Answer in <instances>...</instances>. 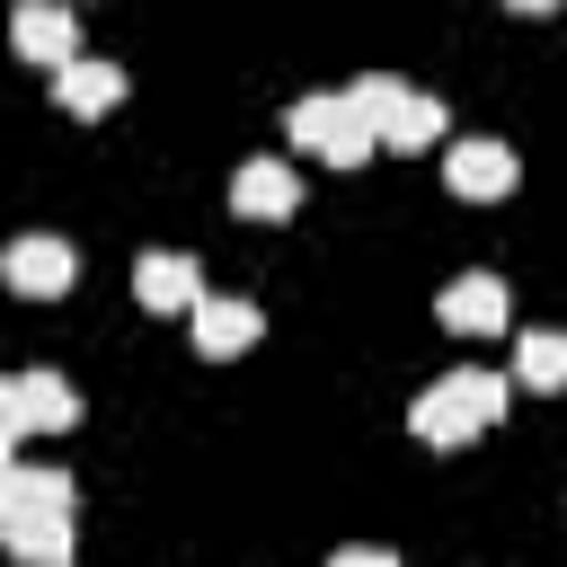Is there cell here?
Wrapping results in <instances>:
<instances>
[{"label":"cell","instance_id":"3957f363","mask_svg":"<svg viewBox=\"0 0 567 567\" xmlns=\"http://www.w3.org/2000/svg\"><path fill=\"white\" fill-rule=\"evenodd\" d=\"M284 142H301L310 159H328V168H363L381 142H372V124L354 115V97L346 89H310V97H292V115H284Z\"/></svg>","mask_w":567,"mask_h":567},{"label":"cell","instance_id":"277c9868","mask_svg":"<svg viewBox=\"0 0 567 567\" xmlns=\"http://www.w3.org/2000/svg\"><path fill=\"white\" fill-rule=\"evenodd\" d=\"M0 284L18 301H53V292L80 284V248L53 239V230H18V239H0Z\"/></svg>","mask_w":567,"mask_h":567},{"label":"cell","instance_id":"5b68a950","mask_svg":"<svg viewBox=\"0 0 567 567\" xmlns=\"http://www.w3.org/2000/svg\"><path fill=\"white\" fill-rule=\"evenodd\" d=\"M443 186H452V195H470V204H496V195H514V186H523V159H514V142L470 133V142H443Z\"/></svg>","mask_w":567,"mask_h":567},{"label":"cell","instance_id":"e0dca14e","mask_svg":"<svg viewBox=\"0 0 567 567\" xmlns=\"http://www.w3.org/2000/svg\"><path fill=\"white\" fill-rule=\"evenodd\" d=\"M0 452H18V434H9V425H0Z\"/></svg>","mask_w":567,"mask_h":567},{"label":"cell","instance_id":"52a82bcc","mask_svg":"<svg viewBox=\"0 0 567 567\" xmlns=\"http://www.w3.org/2000/svg\"><path fill=\"white\" fill-rule=\"evenodd\" d=\"M434 319H443L452 337H496V328L514 319V292H505V284H496L487 266H478V275H452V284H443Z\"/></svg>","mask_w":567,"mask_h":567},{"label":"cell","instance_id":"8992f818","mask_svg":"<svg viewBox=\"0 0 567 567\" xmlns=\"http://www.w3.org/2000/svg\"><path fill=\"white\" fill-rule=\"evenodd\" d=\"M9 44H18V62L53 71V62L80 53V9H71V0H18V9H9Z\"/></svg>","mask_w":567,"mask_h":567},{"label":"cell","instance_id":"9a60e30c","mask_svg":"<svg viewBox=\"0 0 567 567\" xmlns=\"http://www.w3.org/2000/svg\"><path fill=\"white\" fill-rule=\"evenodd\" d=\"M337 567H399V558H390V549H381V540H363V549H354V540H346V549H337Z\"/></svg>","mask_w":567,"mask_h":567},{"label":"cell","instance_id":"7c38bea8","mask_svg":"<svg viewBox=\"0 0 567 567\" xmlns=\"http://www.w3.org/2000/svg\"><path fill=\"white\" fill-rule=\"evenodd\" d=\"M195 292H204V275H195L186 248H142V257H133V301H142V310H186Z\"/></svg>","mask_w":567,"mask_h":567},{"label":"cell","instance_id":"9c48e42d","mask_svg":"<svg viewBox=\"0 0 567 567\" xmlns=\"http://www.w3.org/2000/svg\"><path fill=\"white\" fill-rule=\"evenodd\" d=\"M230 213H248V221H292V213H301L292 159H239V168H230Z\"/></svg>","mask_w":567,"mask_h":567},{"label":"cell","instance_id":"6da1fadb","mask_svg":"<svg viewBox=\"0 0 567 567\" xmlns=\"http://www.w3.org/2000/svg\"><path fill=\"white\" fill-rule=\"evenodd\" d=\"M505 399H514L505 372H487V363H452L443 381H425V390L408 399V425H416V443L461 452V443H478L487 425H505Z\"/></svg>","mask_w":567,"mask_h":567},{"label":"cell","instance_id":"ba28073f","mask_svg":"<svg viewBox=\"0 0 567 567\" xmlns=\"http://www.w3.org/2000/svg\"><path fill=\"white\" fill-rule=\"evenodd\" d=\"M0 549L27 558V567H71V549H80V514H53V505L0 514Z\"/></svg>","mask_w":567,"mask_h":567},{"label":"cell","instance_id":"8fae6325","mask_svg":"<svg viewBox=\"0 0 567 567\" xmlns=\"http://www.w3.org/2000/svg\"><path fill=\"white\" fill-rule=\"evenodd\" d=\"M53 106L62 115H106V106H124V71L97 62V53H71V62H53Z\"/></svg>","mask_w":567,"mask_h":567},{"label":"cell","instance_id":"5bb4252c","mask_svg":"<svg viewBox=\"0 0 567 567\" xmlns=\"http://www.w3.org/2000/svg\"><path fill=\"white\" fill-rule=\"evenodd\" d=\"M514 381L523 390H567V337L558 328H523L514 337Z\"/></svg>","mask_w":567,"mask_h":567},{"label":"cell","instance_id":"2e32d148","mask_svg":"<svg viewBox=\"0 0 567 567\" xmlns=\"http://www.w3.org/2000/svg\"><path fill=\"white\" fill-rule=\"evenodd\" d=\"M505 9H523V18H540V9H558V0H505Z\"/></svg>","mask_w":567,"mask_h":567},{"label":"cell","instance_id":"7a4b0ae2","mask_svg":"<svg viewBox=\"0 0 567 567\" xmlns=\"http://www.w3.org/2000/svg\"><path fill=\"white\" fill-rule=\"evenodd\" d=\"M346 97H354V115L372 124V142H381V151H425V142H443V133H452L443 97H434V89H408V80H390V71H363Z\"/></svg>","mask_w":567,"mask_h":567},{"label":"cell","instance_id":"30bf717a","mask_svg":"<svg viewBox=\"0 0 567 567\" xmlns=\"http://www.w3.org/2000/svg\"><path fill=\"white\" fill-rule=\"evenodd\" d=\"M186 319H195V354H213V363H230V354H248L257 346V301H221V292H195L186 301Z\"/></svg>","mask_w":567,"mask_h":567},{"label":"cell","instance_id":"4fadbf2b","mask_svg":"<svg viewBox=\"0 0 567 567\" xmlns=\"http://www.w3.org/2000/svg\"><path fill=\"white\" fill-rule=\"evenodd\" d=\"M18 390V434H71L80 425V390L62 372H9Z\"/></svg>","mask_w":567,"mask_h":567}]
</instances>
